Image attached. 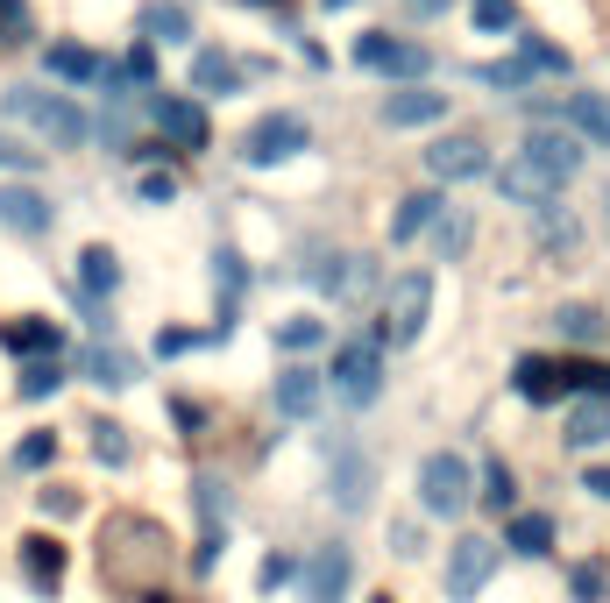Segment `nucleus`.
Returning <instances> with one entry per match:
<instances>
[{
  "mask_svg": "<svg viewBox=\"0 0 610 603\" xmlns=\"http://www.w3.org/2000/svg\"><path fill=\"white\" fill-rule=\"evenodd\" d=\"M575 171H582V142L561 135V128H540V135H525V149L497 171V192L511 206H547Z\"/></svg>",
  "mask_w": 610,
  "mask_h": 603,
  "instance_id": "obj_1",
  "label": "nucleus"
},
{
  "mask_svg": "<svg viewBox=\"0 0 610 603\" xmlns=\"http://www.w3.org/2000/svg\"><path fill=\"white\" fill-rule=\"evenodd\" d=\"M8 114H15V121H29L36 135H50L57 149H79V142H86V114L71 107L64 93H43V86H15V93H8Z\"/></svg>",
  "mask_w": 610,
  "mask_h": 603,
  "instance_id": "obj_2",
  "label": "nucleus"
},
{
  "mask_svg": "<svg viewBox=\"0 0 610 603\" xmlns=\"http://www.w3.org/2000/svg\"><path fill=\"white\" fill-rule=\"evenodd\" d=\"M426 313H433V277L412 270V277H398V284L384 291V313H376V327H384L391 348H412V341L426 334Z\"/></svg>",
  "mask_w": 610,
  "mask_h": 603,
  "instance_id": "obj_3",
  "label": "nucleus"
},
{
  "mask_svg": "<svg viewBox=\"0 0 610 603\" xmlns=\"http://www.w3.org/2000/svg\"><path fill=\"white\" fill-rule=\"evenodd\" d=\"M469 497H476V483H469V462L454 455V447H440V455H426V462H419V504H426L433 518L469 511Z\"/></svg>",
  "mask_w": 610,
  "mask_h": 603,
  "instance_id": "obj_4",
  "label": "nucleus"
},
{
  "mask_svg": "<svg viewBox=\"0 0 610 603\" xmlns=\"http://www.w3.org/2000/svg\"><path fill=\"white\" fill-rule=\"evenodd\" d=\"M327 384H334L348 405H376V391H384V348H376V341H348V348H334Z\"/></svg>",
  "mask_w": 610,
  "mask_h": 603,
  "instance_id": "obj_5",
  "label": "nucleus"
},
{
  "mask_svg": "<svg viewBox=\"0 0 610 603\" xmlns=\"http://www.w3.org/2000/svg\"><path fill=\"white\" fill-rule=\"evenodd\" d=\"M305 142H313L305 114H263V121L249 128V142H242V157H249V164H284V157H298Z\"/></svg>",
  "mask_w": 610,
  "mask_h": 603,
  "instance_id": "obj_6",
  "label": "nucleus"
},
{
  "mask_svg": "<svg viewBox=\"0 0 610 603\" xmlns=\"http://www.w3.org/2000/svg\"><path fill=\"white\" fill-rule=\"evenodd\" d=\"M490 568H497V540L462 533V540L447 547V596H454V603H469V596L490 582Z\"/></svg>",
  "mask_w": 610,
  "mask_h": 603,
  "instance_id": "obj_7",
  "label": "nucleus"
},
{
  "mask_svg": "<svg viewBox=\"0 0 610 603\" xmlns=\"http://www.w3.org/2000/svg\"><path fill=\"white\" fill-rule=\"evenodd\" d=\"M426 171L447 178V185L483 178V171H490V142H483V135H440V142L426 149Z\"/></svg>",
  "mask_w": 610,
  "mask_h": 603,
  "instance_id": "obj_8",
  "label": "nucleus"
},
{
  "mask_svg": "<svg viewBox=\"0 0 610 603\" xmlns=\"http://www.w3.org/2000/svg\"><path fill=\"white\" fill-rule=\"evenodd\" d=\"M149 114H157L164 142H178V149H206V107H199V100H185V93H157V100H149Z\"/></svg>",
  "mask_w": 610,
  "mask_h": 603,
  "instance_id": "obj_9",
  "label": "nucleus"
},
{
  "mask_svg": "<svg viewBox=\"0 0 610 603\" xmlns=\"http://www.w3.org/2000/svg\"><path fill=\"white\" fill-rule=\"evenodd\" d=\"M355 582V554L348 547H320L313 561H305V603H341Z\"/></svg>",
  "mask_w": 610,
  "mask_h": 603,
  "instance_id": "obj_10",
  "label": "nucleus"
},
{
  "mask_svg": "<svg viewBox=\"0 0 610 603\" xmlns=\"http://www.w3.org/2000/svg\"><path fill=\"white\" fill-rule=\"evenodd\" d=\"M355 57H362L369 71H391V79H419V71H426V50H419V43H391L384 29H369V36L355 43Z\"/></svg>",
  "mask_w": 610,
  "mask_h": 603,
  "instance_id": "obj_11",
  "label": "nucleus"
},
{
  "mask_svg": "<svg viewBox=\"0 0 610 603\" xmlns=\"http://www.w3.org/2000/svg\"><path fill=\"white\" fill-rule=\"evenodd\" d=\"M50 199L29 192V185H0V228H15V235H50Z\"/></svg>",
  "mask_w": 610,
  "mask_h": 603,
  "instance_id": "obj_12",
  "label": "nucleus"
},
{
  "mask_svg": "<svg viewBox=\"0 0 610 603\" xmlns=\"http://www.w3.org/2000/svg\"><path fill=\"white\" fill-rule=\"evenodd\" d=\"M320 391H327L320 369H284V376H277V412H284V419H313V412H320Z\"/></svg>",
  "mask_w": 610,
  "mask_h": 603,
  "instance_id": "obj_13",
  "label": "nucleus"
},
{
  "mask_svg": "<svg viewBox=\"0 0 610 603\" xmlns=\"http://www.w3.org/2000/svg\"><path fill=\"white\" fill-rule=\"evenodd\" d=\"M440 114H447V93H433V86H405V93L384 100V121H391V128H426V121H440Z\"/></svg>",
  "mask_w": 610,
  "mask_h": 603,
  "instance_id": "obj_14",
  "label": "nucleus"
},
{
  "mask_svg": "<svg viewBox=\"0 0 610 603\" xmlns=\"http://www.w3.org/2000/svg\"><path fill=\"white\" fill-rule=\"evenodd\" d=\"M22 568H29V582L50 596V589L64 582V547H57L50 533H29V540H22Z\"/></svg>",
  "mask_w": 610,
  "mask_h": 603,
  "instance_id": "obj_15",
  "label": "nucleus"
},
{
  "mask_svg": "<svg viewBox=\"0 0 610 603\" xmlns=\"http://www.w3.org/2000/svg\"><path fill=\"white\" fill-rule=\"evenodd\" d=\"M561 121L610 149V100H603V93H568V100H561Z\"/></svg>",
  "mask_w": 610,
  "mask_h": 603,
  "instance_id": "obj_16",
  "label": "nucleus"
},
{
  "mask_svg": "<svg viewBox=\"0 0 610 603\" xmlns=\"http://www.w3.org/2000/svg\"><path fill=\"white\" fill-rule=\"evenodd\" d=\"M440 192H412V199H398V213H391V242H412V235H426L433 220H440Z\"/></svg>",
  "mask_w": 610,
  "mask_h": 603,
  "instance_id": "obj_17",
  "label": "nucleus"
},
{
  "mask_svg": "<svg viewBox=\"0 0 610 603\" xmlns=\"http://www.w3.org/2000/svg\"><path fill=\"white\" fill-rule=\"evenodd\" d=\"M313 277H320V291H334V298H362V291H369V256H334V263H320Z\"/></svg>",
  "mask_w": 610,
  "mask_h": 603,
  "instance_id": "obj_18",
  "label": "nucleus"
},
{
  "mask_svg": "<svg viewBox=\"0 0 610 603\" xmlns=\"http://www.w3.org/2000/svg\"><path fill=\"white\" fill-rule=\"evenodd\" d=\"M610 440V398H582L568 412V447H603Z\"/></svg>",
  "mask_w": 610,
  "mask_h": 603,
  "instance_id": "obj_19",
  "label": "nucleus"
},
{
  "mask_svg": "<svg viewBox=\"0 0 610 603\" xmlns=\"http://www.w3.org/2000/svg\"><path fill=\"white\" fill-rule=\"evenodd\" d=\"M334 497H341V511H369V462L355 455V447L334 462Z\"/></svg>",
  "mask_w": 610,
  "mask_h": 603,
  "instance_id": "obj_20",
  "label": "nucleus"
},
{
  "mask_svg": "<svg viewBox=\"0 0 610 603\" xmlns=\"http://www.w3.org/2000/svg\"><path fill=\"white\" fill-rule=\"evenodd\" d=\"M79 284H86L93 298H107V291L121 284V256H114L107 242H93V249H79Z\"/></svg>",
  "mask_w": 610,
  "mask_h": 603,
  "instance_id": "obj_21",
  "label": "nucleus"
},
{
  "mask_svg": "<svg viewBox=\"0 0 610 603\" xmlns=\"http://www.w3.org/2000/svg\"><path fill=\"white\" fill-rule=\"evenodd\" d=\"M192 86H199V93H235V86H242V64L220 57V50H199V57H192Z\"/></svg>",
  "mask_w": 610,
  "mask_h": 603,
  "instance_id": "obj_22",
  "label": "nucleus"
},
{
  "mask_svg": "<svg viewBox=\"0 0 610 603\" xmlns=\"http://www.w3.org/2000/svg\"><path fill=\"white\" fill-rule=\"evenodd\" d=\"M50 71H57V79H71V86H86V79H100V57H93L86 43H57V50H50Z\"/></svg>",
  "mask_w": 610,
  "mask_h": 603,
  "instance_id": "obj_23",
  "label": "nucleus"
},
{
  "mask_svg": "<svg viewBox=\"0 0 610 603\" xmlns=\"http://www.w3.org/2000/svg\"><path fill=\"white\" fill-rule=\"evenodd\" d=\"M554 327H561V334H568V341H582V348H596V341H603V334H610V327H603V313H596V306H561V313H554Z\"/></svg>",
  "mask_w": 610,
  "mask_h": 603,
  "instance_id": "obj_24",
  "label": "nucleus"
},
{
  "mask_svg": "<svg viewBox=\"0 0 610 603\" xmlns=\"http://www.w3.org/2000/svg\"><path fill=\"white\" fill-rule=\"evenodd\" d=\"M561 384H568V369H554V362H540V355L518 362V391H525V398H554Z\"/></svg>",
  "mask_w": 610,
  "mask_h": 603,
  "instance_id": "obj_25",
  "label": "nucleus"
},
{
  "mask_svg": "<svg viewBox=\"0 0 610 603\" xmlns=\"http://www.w3.org/2000/svg\"><path fill=\"white\" fill-rule=\"evenodd\" d=\"M142 29L157 36V43H185V36H192V15L171 8V0H157V8H142Z\"/></svg>",
  "mask_w": 610,
  "mask_h": 603,
  "instance_id": "obj_26",
  "label": "nucleus"
},
{
  "mask_svg": "<svg viewBox=\"0 0 610 603\" xmlns=\"http://www.w3.org/2000/svg\"><path fill=\"white\" fill-rule=\"evenodd\" d=\"M86 369H93V384H107V391L135 384V362H128L121 348H93V355H86Z\"/></svg>",
  "mask_w": 610,
  "mask_h": 603,
  "instance_id": "obj_27",
  "label": "nucleus"
},
{
  "mask_svg": "<svg viewBox=\"0 0 610 603\" xmlns=\"http://www.w3.org/2000/svg\"><path fill=\"white\" fill-rule=\"evenodd\" d=\"M511 547H518V554H547V547H554V525H547L540 511H525V518L511 525Z\"/></svg>",
  "mask_w": 610,
  "mask_h": 603,
  "instance_id": "obj_28",
  "label": "nucleus"
},
{
  "mask_svg": "<svg viewBox=\"0 0 610 603\" xmlns=\"http://www.w3.org/2000/svg\"><path fill=\"white\" fill-rule=\"evenodd\" d=\"M8 348H15V355H50V348H57V327L22 320V327H8Z\"/></svg>",
  "mask_w": 610,
  "mask_h": 603,
  "instance_id": "obj_29",
  "label": "nucleus"
},
{
  "mask_svg": "<svg viewBox=\"0 0 610 603\" xmlns=\"http://www.w3.org/2000/svg\"><path fill=\"white\" fill-rule=\"evenodd\" d=\"M57 462V433L43 426V433H29V440H15V469H50Z\"/></svg>",
  "mask_w": 610,
  "mask_h": 603,
  "instance_id": "obj_30",
  "label": "nucleus"
},
{
  "mask_svg": "<svg viewBox=\"0 0 610 603\" xmlns=\"http://www.w3.org/2000/svg\"><path fill=\"white\" fill-rule=\"evenodd\" d=\"M93 455L121 469V462H128V426H114V419H100V426H93Z\"/></svg>",
  "mask_w": 610,
  "mask_h": 603,
  "instance_id": "obj_31",
  "label": "nucleus"
},
{
  "mask_svg": "<svg viewBox=\"0 0 610 603\" xmlns=\"http://www.w3.org/2000/svg\"><path fill=\"white\" fill-rule=\"evenodd\" d=\"M320 341H327V327H320V320H284V327H277V348H291V355L320 348Z\"/></svg>",
  "mask_w": 610,
  "mask_h": 603,
  "instance_id": "obj_32",
  "label": "nucleus"
},
{
  "mask_svg": "<svg viewBox=\"0 0 610 603\" xmlns=\"http://www.w3.org/2000/svg\"><path fill=\"white\" fill-rule=\"evenodd\" d=\"M57 384H64V369H57V362H29V369H22V398H50Z\"/></svg>",
  "mask_w": 610,
  "mask_h": 603,
  "instance_id": "obj_33",
  "label": "nucleus"
},
{
  "mask_svg": "<svg viewBox=\"0 0 610 603\" xmlns=\"http://www.w3.org/2000/svg\"><path fill=\"white\" fill-rule=\"evenodd\" d=\"M476 29L483 36H504L511 29V0H476Z\"/></svg>",
  "mask_w": 610,
  "mask_h": 603,
  "instance_id": "obj_34",
  "label": "nucleus"
},
{
  "mask_svg": "<svg viewBox=\"0 0 610 603\" xmlns=\"http://www.w3.org/2000/svg\"><path fill=\"white\" fill-rule=\"evenodd\" d=\"M483 504H490V511L511 504V469H504V462H490V476H483Z\"/></svg>",
  "mask_w": 610,
  "mask_h": 603,
  "instance_id": "obj_35",
  "label": "nucleus"
},
{
  "mask_svg": "<svg viewBox=\"0 0 610 603\" xmlns=\"http://www.w3.org/2000/svg\"><path fill=\"white\" fill-rule=\"evenodd\" d=\"M469 249V220L454 213V220H440V256H462Z\"/></svg>",
  "mask_w": 610,
  "mask_h": 603,
  "instance_id": "obj_36",
  "label": "nucleus"
},
{
  "mask_svg": "<svg viewBox=\"0 0 610 603\" xmlns=\"http://www.w3.org/2000/svg\"><path fill=\"white\" fill-rule=\"evenodd\" d=\"M0 164H8V171H36V149L15 142V135H0Z\"/></svg>",
  "mask_w": 610,
  "mask_h": 603,
  "instance_id": "obj_37",
  "label": "nucleus"
},
{
  "mask_svg": "<svg viewBox=\"0 0 610 603\" xmlns=\"http://www.w3.org/2000/svg\"><path fill=\"white\" fill-rule=\"evenodd\" d=\"M525 64H532V71H568V57L547 50V43H525Z\"/></svg>",
  "mask_w": 610,
  "mask_h": 603,
  "instance_id": "obj_38",
  "label": "nucleus"
},
{
  "mask_svg": "<svg viewBox=\"0 0 610 603\" xmlns=\"http://www.w3.org/2000/svg\"><path fill=\"white\" fill-rule=\"evenodd\" d=\"M142 199H149V206H171V199H178V178H142Z\"/></svg>",
  "mask_w": 610,
  "mask_h": 603,
  "instance_id": "obj_39",
  "label": "nucleus"
},
{
  "mask_svg": "<svg viewBox=\"0 0 610 603\" xmlns=\"http://www.w3.org/2000/svg\"><path fill=\"white\" fill-rule=\"evenodd\" d=\"M490 86H525V64H483Z\"/></svg>",
  "mask_w": 610,
  "mask_h": 603,
  "instance_id": "obj_40",
  "label": "nucleus"
},
{
  "mask_svg": "<svg viewBox=\"0 0 610 603\" xmlns=\"http://www.w3.org/2000/svg\"><path fill=\"white\" fill-rule=\"evenodd\" d=\"M43 511H50V518H71V511H79V497H71V490H43Z\"/></svg>",
  "mask_w": 610,
  "mask_h": 603,
  "instance_id": "obj_41",
  "label": "nucleus"
},
{
  "mask_svg": "<svg viewBox=\"0 0 610 603\" xmlns=\"http://www.w3.org/2000/svg\"><path fill=\"white\" fill-rule=\"evenodd\" d=\"M575 589H582V603H596V596H603V575H596V568H575Z\"/></svg>",
  "mask_w": 610,
  "mask_h": 603,
  "instance_id": "obj_42",
  "label": "nucleus"
},
{
  "mask_svg": "<svg viewBox=\"0 0 610 603\" xmlns=\"http://www.w3.org/2000/svg\"><path fill=\"white\" fill-rule=\"evenodd\" d=\"M277 582H291V561H277V554H270V561H263V589H277Z\"/></svg>",
  "mask_w": 610,
  "mask_h": 603,
  "instance_id": "obj_43",
  "label": "nucleus"
},
{
  "mask_svg": "<svg viewBox=\"0 0 610 603\" xmlns=\"http://www.w3.org/2000/svg\"><path fill=\"white\" fill-rule=\"evenodd\" d=\"M582 490H589V497H603V504H610V469H589V476H582Z\"/></svg>",
  "mask_w": 610,
  "mask_h": 603,
  "instance_id": "obj_44",
  "label": "nucleus"
},
{
  "mask_svg": "<svg viewBox=\"0 0 610 603\" xmlns=\"http://www.w3.org/2000/svg\"><path fill=\"white\" fill-rule=\"evenodd\" d=\"M0 22H8V36H22L29 22H22V0H0Z\"/></svg>",
  "mask_w": 610,
  "mask_h": 603,
  "instance_id": "obj_45",
  "label": "nucleus"
},
{
  "mask_svg": "<svg viewBox=\"0 0 610 603\" xmlns=\"http://www.w3.org/2000/svg\"><path fill=\"white\" fill-rule=\"evenodd\" d=\"M405 8H412V15L426 22V15H447V0H405Z\"/></svg>",
  "mask_w": 610,
  "mask_h": 603,
  "instance_id": "obj_46",
  "label": "nucleus"
},
{
  "mask_svg": "<svg viewBox=\"0 0 610 603\" xmlns=\"http://www.w3.org/2000/svg\"><path fill=\"white\" fill-rule=\"evenodd\" d=\"M603 213H610V185H603Z\"/></svg>",
  "mask_w": 610,
  "mask_h": 603,
  "instance_id": "obj_47",
  "label": "nucleus"
},
{
  "mask_svg": "<svg viewBox=\"0 0 610 603\" xmlns=\"http://www.w3.org/2000/svg\"><path fill=\"white\" fill-rule=\"evenodd\" d=\"M376 603H391V596H376Z\"/></svg>",
  "mask_w": 610,
  "mask_h": 603,
  "instance_id": "obj_48",
  "label": "nucleus"
}]
</instances>
